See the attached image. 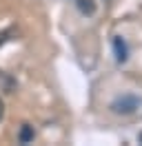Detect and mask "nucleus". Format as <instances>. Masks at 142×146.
<instances>
[{
  "instance_id": "7",
  "label": "nucleus",
  "mask_w": 142,
  "mask_h": 146,
  "mask_svg": "<svg viewBox=\"0 0 142 146\" xmlns=\"http://www.w3.org/2000/svg\"><path fill=\"white\" fill-rule=\"evenodd\" d=\"M2 115H5V104H2V100H0V119H2Z\"/></svg>"
},
{
  "instance_id": "4",
  "label": "nucleus",
  "mask_w": 142,
  "mask_h": 146,
  "mask_svg": "<svg viewBox=\"0 0 142 146\" xmlns=\"http://www.w3.org/2000/svg\"><path fill=\"white\" fill-rule=\"evenodd\" d=\"M33 137H36L33 126H29V124H22L20 133H18V142H20V144H29V142H33Z\"/></svg>"
},
{
  "instance_id": "2",
  "label": "nucleus",
  "mask_w": 142,
  "mask_h": 146,
  "mask_svg": "<svg viewBox=\"0 0 142 146\" xmlns=\"http://www.w3.org/2000/svg\"><path fill=\"white\" fill-rule=\"evenodd\" d=\"M113 51H115V60L118 62H124L127 55H129V49H127V42L122 38H113Z\"/></svg>"
},
{
  "instance_id": "3",
  "label": "nucleus",
  "mask_w": 142,
  "mask_h": 146,
  "mask_svg": "<svg viewBox=\"0 0 142 146\" xmlns=\"http://www.w3.org/2000/svg\"><path fill=\"white\" fill-rule=\"evenodd\" d=\"M76 7L82 16H93L96 13V0H76Z\"/></svg>"
},
{
  "instance_id": "5",
  "label": "nucleus",
  "mask_w": 142,
  "mask_h": 146,
  "mask_svg": "<svg viewBox=\"0 0 142 146\" xmlns=\"http://www.w3.org/2000/svg\"><path fill=\"white\" fill-rule=\"evenodd\" d=\"M0 89L7 91V93H13V89H16V82H13L5 71H0Z\"/></svg>"
},
{
  "instance_id": "6",
  "label": "nucleus",
  "mask_w": 142,
  "mask_h": 146,
  "mask_svg": "<svg viewBox=\"0 0 142 146\" xmlns=\"http://www.w3.org/2000/svg\"><path fill=\"white\" fill-rule=\"evenodd\" d=\"M7 36H9V31H0V46L5 44V40H7Z\"/></svg>"
},
{
  "instance_id": "1",
  "label": "nucleus",
  "mask_w": 142,
  "mask_h": 146,
  "mask_svg": "<svg viewBox=\"0 0 142 146\" xmlns=\"http://www.w3.org/2000/svg\"><path fill=\"white\" fill-rule=\"evenodd\" d=\"M138 106H140V100L135 95H122V98L111 102V111L118 115H131L138 111Z\"/></svg>"
}]
</instances>
